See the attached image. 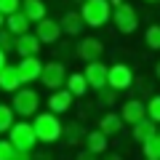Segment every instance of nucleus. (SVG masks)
<instances>
[{
  "label": "nucleus",
  "instance_id": "nucleus-44",
  "mask_svg": "<svg viewBox=\"0 0 160 160\" xmlns=\"http://www.w3.org/2000/svg\"><path fill=\"white\" fill-rule=\"evenodd\" d=\"M144 160H147V158H144Z\"/></svg>",
  "mask_w": 160,
  "mask_h": 160
},
{
  "label": "nucleus",
  "instance_id": "nucleus-33",
  "mask_svg": "<svg viewBox=\"0 0 160 160\" xmlns=\"http://www.w3.org/2000/svg\"><path fill=\"white\" fill-rule=\"evenodd\" d=\"M32 160H53V155L48 149H32Z\"/></svg>",
  "mask_w": 160,
  "mask_h": 160
},
{
  "label": "nucleus",
  "instance_id": "nucleus-15",
  "mask_svg": "<svg viewBox=\"0 0 160 160\" xmlns=\"http://www.w3.org/2000/svg\"><path fill=\"white\" fill-rule=\"evenodd\" d=\"M120 118H123L126 126H133V123L144 120V118H147V112H144V102H142V99H126L123 107H120Z\"/></svg>",
  "mask_w": 160,
  "mask_h": 160
},
{
  "label": "nucleus",
  "instance_id": "nucleus-18",
  "mask_svg": "<svg viewBox=\"0 0 160 160\" xmlns=\"http://www.w3.org/2000/svg\"><path fill=\"white\" fill-rule=\"evenodd\" d=\"M99 131L107 133V136H118V133H123V128H126V123H123V118H120V112H104L102 118H99Z\"/></svg>",
  "mask_w": 160,
  "mask_h": 160
},
{
  "label": "nucleus",
  "instance_id": "nucleus-37",
  "mask_svg": "<svg viewBox=\"0 0 160 160\" xmlns=\"http://www.w3.org/2000/svg\"><path fill=\"white\" fill-rule=\"evenodd\" d=\"M6 64H8V59H6V51H0V69L6 67Z\"/></svg>",
  "mask_w": 160,
  "mask_h": 160
},
{
  "label": "nucleus",
  "instance_id": "nucleus-20",
  "mask_svg": "<svg viewBox=\"0 0 160 160\" xmlns=\"http://www.w3.org/2000/svg\"><path fill=\"white\" fill-rule=\"evenodd\" d=\"M19 11H22L32 24H38L40 19H46V16H48V6L43 3V0H22Z\"/></svg>",
  "mask_w": 160,
  "mask_h": 160
},
{
  "label": "nucleus",
  "instance_id": "nucleus-12",
  "mask_svg": "<svg viewBox=\"0 0 160 160\" xmlns=\"http://www.w3.org/2000/svg\"><path fill=\"white\" fill-rule=\"evenodd\" d=\"M72 104H75V96L67 91V88H56V91H51L48 93V112H53V115H67L69 109H72Z\"/></svg>",
  "mask_w": 160,
  "mask_h": 160
},
{
  "label": "nucleus",
  "instance_id": "nucleus-16",
  "mask_svg": "<svg viewBox=\"0 0 160 160\" xmlns=\"http://www.w3.org/2000/svg\"><path fill=\"white\" fill-rule=\"evenodd\" d=\"M40 48H43V43L38 40V35L35 32H24L16 38V48L13 51L19 53V59L22 56H40Z\"/></svg>",
  "mask_w": 160,
  "mask_h": 160
},
{
  "label": "nucleus",
  "instance_id": "nucleus-42",
  "mask_svg": "<svg viewBox=\"0 0 160 160\" xmlns=\"http://www.w3.org/2000/svg\"><path fill=\"white\" fill-rule=\"evenodd\" d=\"M118 3H123V0H109V6H118Z\"/></svg>",
  "mask_w": 160,
  "mask_h": 160
},
{
  "label": "nucleus",
  "instance_id": "nucleus-26",
  "mask_svg": "<svg viewBox=\"0 0 160 160\" xmlns=\"http://www.w3.org/2000/svg\"><path fill=\"white\" fill-rule=\"evenodd\" d=\"M144 46L149 51H160V24H149L144 29Z\"/></svg>",
  "mask_w": 160,
  "mask_h": 160
},
{
  "label": "nucleus",
  "instance_id": "nucleus-40",
  "mask_svg": "<svg viewBox=\"0 0 160 160\" xmlns=\"http://www.w3.org/2000/svg\"><path fill=\"white\" fill-rule=\"evenodd\" d=\"M80 3H83V0H69V6H80Z\"/></svg>",
  "mask_w": 160,
  "mask_h": 160
},
{
  "label": "nucleus",
  "instance_id": "nucleus-41",
  "mask_svg": "<svg viewBox=\"0 0 160 160\" xmlns=\"http://www.w3.org/2000/svg\"><path fill=\"white\" fill-rule=\"evenodd\" d=\"M144 3H149V6H158V3H160V0H144Z\"/></svg>",
  "mask_w": 160,
  "mask_h": 160
},
{
  "label": "nucleus",
  "instance_id": "nucleus-9",
  "mask_svg": "<svg viewBox=\"0 0 160 160\" xmlns=\"http://www.w3.org/2000/svg\"><path fill=\"white\" fill-rule=\"evenodd\" d=\"M83 78H86V83H88L91 91L104 88V86H107V64H104L102 59H96V62H86V67H83Z\"/></svg>",
  "mask_w": 160,
  "mask_h": 160
},
{
  "label": "nucleus",
  "instance_id": "nucleus-6",
  "mask_svg": "<svg viewBox=\"0 0 160 160\" xmlns=\"http://www.w3.org/2000/svg\"><path fill=\"white\" fill-rule=\"evenodd\" d=\"M107 86L115 88L118 93L128 91V88L133 86V69L128 67L126 62H115L107 67Z\"/></svg>",
  "mask_w": 160,
  "mask_h": 160
},
{
  "label": "nucleus",
  "instance_id": "nucleus-7",
  "mask_svg": "<svg viewBox=\"0 0 160 160\" xmlns=\"http://www.w3.org/2000/svg\"><path fill=\"white\" fill-rule=\"evenodd\" d=\"M67 67H64V62H59V59H51V62L43 64V72H40V83L48 88V91H56V88H64V83H67Z\"/></svg>",
  "mask_w": 160,
  "mask_h": 160
},
{
  "label": "nucleus",
  "instance_id": "nucleus-10",
  "mask_svg": "<svg viewBox=\"0 0 160 160\" xmlns=\"http://www.w3.org/2000/svg\"><path fill=\"white\" fill-rule=\"evenodd\" d=\"M16 69H19V78H22V86H32L35 80H40L43 62H40V56H22Z\"/></svg>",
  "mask_w": 160,
  "mask_h": 160
},
{
  "label": "nucleus",
  "instance_id": "nucleus-34",
  "mask_svg": "<svg viewBox=\"0 0 160 160\" xmlns=\"http://www.w3.org/2000/svg\"><path fill=\"white\" fill-rule=\"evenodd\" d=\"M75 160H99V155H93V152H88V149H80V152L75 155Z\"/></svg>",
  "mask_w": 160,
  "mask_h": 160
},
{
  "label": "nucleus",
  "instance_id": "nucleus-13",
  "mask_svg": "<svg viewBox=\"0 0 160 160\" xmlns=\"http://www.w3.org/2000/svg\"><path fill=\"white\" fill-rule=\"evenodd\" d=\"M59 24H62V32L69 35V38H80V35H83V29H86V22H83V16H80L78 8L64 11V16L59 19Z\"/></svg>",
  "mask_w": 160,
  "mask_h": 160
},
{
  "label": "nucleus",
  "instance_id": "nucleus-2",
  "mask_svg": "<svg viewBox=\"0 0 160 160\" xmlns=\"http://www.w3.org/2000/svg\"><path fill=\"white\" fill-rule=\"evenodd\" d=\"M40 104H43V99H40V93L32 86H19L11 93V109L22 120H29L35 112H40Z\"/></svg>",
  "mask_w": 160,
  "mask_h": 160
},
{
  "label": "nucleus",
  "instance_id": "nucleus-5",
  "mask_svg": "<svg viewBox=\"0 0 160 160\" xmlns=\"http://www.w3.org/2000/svg\"><path fill=\"white\" fill-rule=\"evenodd\" d=\"M8 142L13 144L22 152H32L38 147V136H35V128L29 120H16L11 128H8Z\"/></svg>",
  "mask_w": 160,
  "mask_h": 160
},
{
  "label": "nucleus",
  "instance_id": "nucleus-28",
  "mask_svg": "<svg viewBox=\"0 0 160 160\" xmlns=\"http://www.w3.org/2000/svg\"><path fill=\"white\" fill-rule=\"evenodd\" d=\"M144 112L152 123L160 126V93H155V96H149V102H144Z\"/></svg>",
  "mask_w": 160,
  "mask_h": 160
},
{
  "label": "nucleus",
  "instance_id": "nucleus-17",
  "mask_svg": "<svg viewBox=\"0 0 160 160\" xmlns=\"http://www.w3.org/2000/svg\"><path fill=\"white\" fill-rule=\"evenodd\" d=\"M83 136H86V126L80 123V120H69L62 126V142L67 147H78L83 144Z\"/></svg>",
  "mask_w": 160,
  "mask_h": 160
},
{
  "label": "nucleus",
  "instance_id": "nucleus-24",
  "mask_svg": "<svg viewBox=\"0 0 160 160\" xmlns=\"http://www.w3.org/2000/svg\"><path fill=\"white\" fill-rule=\"evenodd\" d=\"M96 99H99V104H102V107H107V109H112L115 104H118V99H120V93L115 91V88H109V86H104V88H99V91H96Z\"/></svg>",
  "mask_w": 160,
  "mask_h": 160
},
{
  "label": "nucleus",
  "instance_id": "nucleus-27",
  "mask_svg": "<svg viewBox=\"0 0 160 160\" xmlns=\"http://www.w3.org/2000/svg\"><path fill=\"white\" fill-rule=\"evenodd\" d=\"M13 123H16V115H13L11 104H0V133H8Z\"/></svg>",
  "mask_w": 160,
  "mask_h": 160
},
{
  "label": "nucleus",
  "instance_id": "nucleus-4",
  "mask_svg": "<svg viewBox=\"0 0 160 160\" xmlns=\"http://www.w3.org/2000/svg\"><path fill=\"white\" fill-rule=\"evenodd\" d=\"M112 24H115V29H118L120 35H133L139 29V13H136V8L131 6V3H118V6H112Z\"/></svg>",
  "mask_w": 160,
  "mask_h": 160
},
{
  "label": "nucleus",
  "instance_id": "nucleus-25",
  "mask_svg": "<svg viewBox=\"0 0 160 160\" xmlns=\"http://www.w3.org/2000/svg\"><path fill=\"white\" fill-rule=\"evenodd\" d=\"M142 152L147 160H160V136H149L147 142H142Z\"/></svg>",
  "mask_w": 160,
  "mask_h": 160
},
{
  "label": "nucleus",
  "instance_id": "nucleus-21",
  "mask_svg": "<svg viewBox=\"0 0 160 160\" xmlns=\"http://www.w3.org/2000/svg\"><path fill=\"white\" fill-rule=\"evenodd\" d=\"M158 133V123H152L149 118H144V120H139V123H133L131 126V136H133V142H147L149 136H155Z\"/></svg>",
  "mask_w": 160,
  "mask_h": 160
},
{
  "label": "nucleus",
  "instance_id": "nucleus-31",
  "mask_svg": "<svg viewBox=\"0 0 160 160\" xmlns=\"http://www.w3.org/2000/svg\"><path fill=\"white\" fill-rule=\"evenodd\" d=\"M13 155H16V147L8 139H0V160H13Z\"/></svg>",
  "mask_w": 160,
  "mask_h": 160
},
{
  "label": "nucleus",
  "instance_id": "nucleus-36",
  "mask_svg": "<svg viewBox=\"0 0 160 160\" xmlns=\"http://www.w3.org/2000/svg\"><path fill=\"white\" fill-rule=\"evenodd\" d=\"M13 160H32V152H22V149H16Z\"/></svg>",
  "mask_w": 160,
  "mask_h": 160
},
{
  "label": "nucleus",
  "instance_id": "nucleus-43",
  "mask_svg": "<svg viewBox=\"0 0 160 160\" xmlns=\"http://www.w3.org/2000/svg\"><path fill=\"white\" fill-rule=\"evenodd\" d=\"M158 136H160V131H158Z\"/></svg>",
  "mask_w": 160,
  "mask_h": 160
},
{
  "label": "nucleus",
  "instance_id": "nucleus-39",
  "mask_svg": "<svg viewBox=\"0 0 160 160\" xmlns=\"http://www.w3.org/2000/svg\"><path fill=\"white\" fill-rule=\"evenodd\" d=\"M6 27V16H3V13H0V29Z\"/></svg>",
  "mask_w": 160,
  "mask_h": 160
},
{
  "label": "nucleus",
  "instance_id": "nucleus-1",
  "mask_svg": "<svg viewBox=\"0 0 160 160\" xmlns=\"http://www.w3.org/2000/svg\"><path fill=\"white\" fill-rule=\"evenodd\" d=\"M62 118L53 112H35L32 115V128L35 136H38V144H56L62 142Z\"/></svg>",
  "mask_w": 160,
  "mask_h": 160
},
{
  "label": "nucleus",
  "instance_id": "nucleus-14",
  "mask_svg": "<svg viewBox=\"0 0 160 160\" xmlns=\"http://www.w3.org/2000/svg\"><path fill=\"white\" fill-rule=\"evenodd\" d=\"M83 149H88V152H93V155H104L109 149V136L102 133L99 128H91V131H86V136H83Z\"/></svg>",
  "mask_w": 160,
  "mask_h": 160
},
{
  "label": "nucleus",
  "instance_id": "nucleus-8",
  "mask_svg": "<svg viewBox=\"0 0 160 160\" xmlns=\"http://www.w3.org/2000/svg\"><path fill=\"white\" fill-rule=\"evenodd\" d=\"M35 35H38V40L43 43V46H53V43H59L62 40V24H59V19H40L38 24H35Z\"/></svg>",
  "mask_w": 160,
  "mask_h": 160
},
{
  "label": "nucleus",
  "instance_id": "nucleus-38",
  "mask_svg": "<svg viewBox=\"0 0 160 160\" xmlns=\"http://www.w3.org/2000/svg\"><path fill=\"white\" fill-rule=\"evenodd\" d=\"M155 78H158V83H160V59L155 62Z\"/></svg>",
  "mask_w": 160,
  "mask_h": 160
},
{
  "label": "nucleus",
  "instance_id": "nucleus-23",
  "mask_svg": "<svg viewBox=\"0 0 160 160\" xmlns=\"http://www.w3.org/2000/svg\"><path fill=\"white\" fill-rule=\"evenodd\" d=\"M29 27H32V22H29L22 11H13V13H8V16H6V29H11L16 38H19V35H24V32H29Z\"/></svg>",
  "mask_w": 160,
  "mask_h": 160
},
{
  "label": "nucleus",
  "instance_id": "nucleus-35",
  "mask_svg": "<svg viewBox=\"0 0 160 160\" xmlns=\"http://www.w3.org/2000/svg\"><path fill=\"white\" fill-rule=\"evenodd\" d=\"M99 160H123V155H118V152H104V155H99Z\"/></svg>",
  "mask_w": 160,
  "mask_h": 160
},
{
  "label": "nucleus",
  "instance_id": "nucleus-29",
  "mask_svg": "<svg viewBox=\"0 0 160 160\" xmlns=\"http://www.w3.org/2000/svg\"><path fill=\"white\" fill-rule=\"evenodd\" d=\"M13 48H16V35L11 32V29H0V51H6V53H11Z\"/></svg>",
  "mask_w": 160,
  "mask_h": 160
},
{
  "label": "nucleus",
  "instance_id": "nucleus-11",
  "mask_svg": "<svg viewBox=\"0 0 160 160\" xmlns=\"http://www.w3.org/2000/svg\"><path fill=\"white\" fill-rule=\"evenodd\" d=\"M75 56L83 62H96L104 56V43L99 38H80L75 46Z\"/></svg>",
  "mask_w": 160,
  "mask_h": 160
},
{
  "label": "nucleus",
  "instance_id": "nucleus-32",
  "mask_svg": "<svg viewBox=\"0 0 160 160\" xmlns=\"http://www.w3.org/2000/svg\"><path fill=\"white\" fill-rule=\"evenodd\" d=\"M19 6H22V0H0V13L8 16V13L19 11Z\"/></svg>",
  "mask_w": 160,
  "mask_h": 160
},
{
  "label": "nucleus",
  "instance_id": "nucleus-22",
  "mask_svg": "<svg viewBox=\"0 0 160 160\" xmlns=\"http://www.w3.org/2000/svg\"><path fill=\"white\" fill-rule=\"evenodd\" d=\"M64 88H67L75 99L86 96V93L91 91V88H88V83H86V78H83V72H69V75H67V83H64Z\"/></svg>",
  "mask_w": 160,
  "mask_h": 160
},
{
  "label": "nucleus",
  "instance_id": "nucleus-3",
  "mask_svg": "<svg viewBox=\"0 0 160 160\" xmlns=\"http://www.w3.org/2000/svg\"><path fill=\"white\" fill-rule=\"evenodd\" d=\"M80 16L86 22V27L91 29H102L109 24V16H112V6H109V0H83L78 6Z\"/></svg>",
  "mask_w": 160,
  "mask_h": 160
},
{
  "label": "nucleus",
  "instance_id": "nucleus-19",
  "mask_svg": "<svg viewBox=\"0 0 160 160\" xmlns=\"http://www.w3.org/2000/svg\"><path fill=\"white\" fill-rule=\"evenodd\" d=\"M19 86H22V78H19L16 64H6V67L0 69V91L3 93H13Z\"/></svg>",
  "mask_w": 160,
  "mask_h": 160
},
{
  "label": "nucleus",
  "instance_id": "nucleus-30",
  "mask_svg": "<svg viewBox=\"0 0 160 160\" xmlns=\"http://www.w3.org/2000/svg\"><path fill=\"white\" fill-rule=\"evenodd\" d=\"M53 46H56V48H53V56H56L59 59V62H64V59H72L75 56V46H69V43H53Z\"/></svg>",
  "mask_w": 160,
  "mask_h": 160
}]
</instances>
